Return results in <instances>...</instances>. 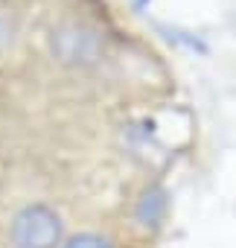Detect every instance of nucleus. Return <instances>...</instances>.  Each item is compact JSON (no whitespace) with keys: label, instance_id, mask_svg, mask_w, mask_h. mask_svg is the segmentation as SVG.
Masks as SVG:
<instances>
[{"label":"nucleus","instance_id":"nucleus-3","mask_svg":"<svg viewBox=\"0 0 236 248\" xmlns=\"http://www.w3.org/2000/svg\"><path fill=\"white\" fill-rule=\"evenodd\" d=\"M163 210H166V193L161 187H152V190L143 193V199L137 204V219L143 225H158L161 216H163Z\"/></svg>","mask_w":236,"mask_h":248},{"label":"nucleus","instance_id":"nucleus-1","mask_svg":"<svg viewBox=\"0 0 236 248\" xmlns=\"http://www.w3.org/2000/svg\"><path fill=\"white\" fill-rule=\"evenodd\" d=\"M9 236L15 248H56L61 239L59 213L47 204H27L12 219Z\"/></svg>","mask_w":236,"mask_h":248},{"label":"nucleus","instance_id":"nucleus-4","mask_svg":"<svg viewBox=\"0 0 236 248\" xmlns=\"http://www.w3.org/2000/svg\"><path fill=\"white\" fill-rule=\"evenodd\" d=\"M64 248H114L105 236H99V233H79V236H73Z\"/></svg>","mask_w":236,"mask_h":248},{"label":"nucleus","instance_id":"nucleus-5","mask_svg":"<svg viewBox=\"0 0 236 248\" xmlns=\"http://www.w3.org/2000/svg\"><path fill=\"white\" fill-rule=\"evenodd\" d=\"M12 38H15V24L6 12H0V53L12 44Z\"/></svg>","mask_w":236,"mask_h":248},{"label":"nucleus","instance_id":"nucleus-2","mask_svg":"<svg viewBox=\"0 0 236 248\" xmlns=\"http://www.w3.org/2000/svg\"><path fill=\"white\" fill-rule=\"evenodd\" d=\"M53 53L70 64H88L99 56V35L85 27H61L53 32Z\"/></svg>","mask_w":236,"mask_h":248}]
</instances>
